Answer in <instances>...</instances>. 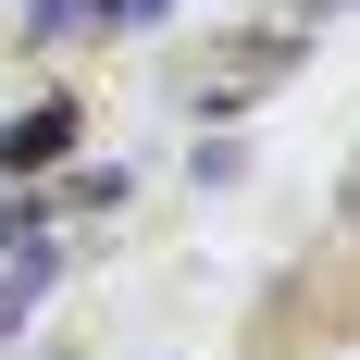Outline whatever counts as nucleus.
<instances>
[{
  "mask_svg": "<svg viewBox=\"0 0 360 360\" xmlns=\"http://www.w3.org/2000/svg\"><path fill=\"white\" fill-rule=\"evenodd\" d=\"M37 149H63V112H25V124H0V162H37Z\"/></svg>",
  "mask_w": 360,
  "mask_h": 360,
  "instance_id": "f257e3e1",
  "label": "nucleus"
},
{
  "mask_svg": "<svg viewBox=\"0 0 360 360\" xmlns=\"http://www.w3.org/2000/svg\"><path fill=\"white\" fill-rule=\"evenodd\" d=\"M0 224H13V212H0Z\"/></svg>",
  "mask_w": 360,
  "mask_h": 360,
  "instance_id": "f03ea898",
  "label": "nucleus"
}]
</instances>
